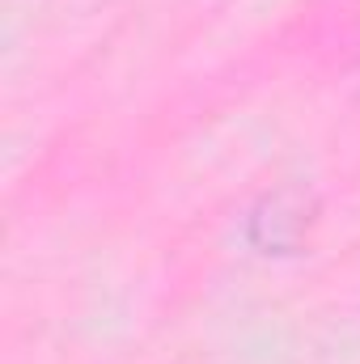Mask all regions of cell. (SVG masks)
I'll use <instances>...</instances> for the list:
<instances>
[{
	"label": "cell",
	"instance_id": "1",
	"mask_svg": "<svg viewBox=\"0 0 360 364\" xmlns=\"http://www.w3.org/2000/svg\"><path fill=\"white\" fill-rule=\"evenodd\" d=\"M309 220H314V199L305 191H275L250 212L246 237L263 255H292L309 233Z\"/></svg>",
	"mask_w": 360,
	"mask_h": 364
}]
</instances>
